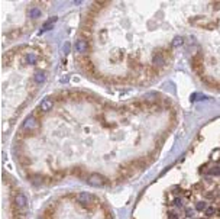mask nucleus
<instances>
[{"label": "nucleus", "instance_id": "nucleus-13", "mask_svg": "<svg viewBox=\"0 0 220 219\" xmlns=\"http://www.w3.org/2000/svg\"><path fill=\"white\" fill-rule=\"evenodd\" d=\"M182 44H184V38H182V36H175V38L172 39V44H171V45H172V48H180Z\"/></svg>", "mask_w": 220, "mask_h": 219}, {"label": "nucleus", "instance_id": "nucleus-2", "mask_svg": "<svg viewBox=\"0 0 220 219\" xmlns=\"http://www.w3.org/2000/svg\"><path fill=\"white\" fill-rule=\"evenodd\" d=\"M87 183L93 187H101L106 184V178H104V176H101L98 173H93L87 177Z\"/></svg>", "mask_w": 220, "mask_h": 219}, {"label": "nucleus", "instance_id": "nucleus-23", "mask_svg": "<svg viewBox=\"0 0 220 219\" xmlns=\"http://www.w3.org/2000/svg\"><path fill=\"white\" fill-rule=\"evenodd\" d=\"M20 219H23V218H20Z\"/></svg>", "mask_w": 220, "mask_h": 219}, {"label": "nucleus", "instance_id": "nucleus-15", "mask_svg": "<svg viewBox=\"0 0 220 219\" xmlns=\"http://www.w3.org/2000/svg\"><path fill=\"white\" fill-rule=\"evenodd\" d=\"M195 209H197V210H204V209H207V203H206V202H198V203L195 205Z\"/></svg>", "mask_w": 220, "mask_h": 219}, {"label": "nucleus", "instance_id": "nucleus-6", "mask_svg": "<svg viewBox=\"0 0 220 219\" xmlns=\"http://www.w3.org/2000/svg\"><path fill=\"white\" fill-rule=\"evenodd\" d=\"M54 107V99L52 97H45V99H42V102L39 103V111L42 112V113H46V112H49L51 109Z\"/></svg>", "mask_w": 220, "mask_h": 219}, {"label": "nucleus", "instance_id": "nucleus-18", "mask_svg": "<svg viewBox=\"0 0 220 219\" xmlns=\"http://www.w3.org/2000/svg\"><path fill=\"white\" fill-rule=\"evenodd\" d=\"M174 203H175V206H182V205H184V203H182V199H181V197H175Z\"/></svg>", "mask_w": 220, "mask_h": 219}, {"label": "nucleus", "instance_id": "nucleus-8", "mask_svg": "<svg viewBox=\"0 0 220 219\" xmlns=\"http://www.w3.org/2000/svg\"><path fill=\"white\" fill-rule=\"evenodd\" d=\"M38 60H39V55H38L35 51H29V52H26L25 57H23V61H25L26 64H36Z\"/></svg>", "mask_w": 220, "mask_h": 219}, {"label": "nucleus", "instance_id": "nucleus-24", "mask_svg": "<svg viewBox=\"0 0 220 219\" xmlns=\"http://www.w3.org/2000/svg\"><path fill=\"white\" fill-rule=\"evenodd\" d=\"M219 163H220V161H219Z\"/></svg>", "mask_w": 220, "mask_h": 219}, {"label": "nucleus", "instance_id": "nucleus-9", "mask_svg": "<svg viewBox=\"0 0 220 219\" xmlns=\"http://www.w3.org/2000/svg\"><path fill=\"white\" fill-rule=\"evenodd\" d=\"M77 200H78L81 205L88 206V205L91 203V200H93V196H91L90 193H80V194H78V197H77Z\"/></svg>", "mask_w": 220, "mask_h": 219}, {"label": "nucleus", "instance_id": "nucleus-5", "mask_svg": "<svg viewBox=\"0 0 220 219\" xmlns=\"http://www.w3.org/2000/svg\"><path fill=\"white\" fill-rule=\"evenodd\" d=\"M74 47H75V51H77V54H85L88 49H90V44L84 39V38H78V39H75V44H74Z\"/></svg>", "mask_w": 220, "mask_h": 219}, {"label": "nucleus", "instance_id": "nucleus-16", "mask_svg": "<svg viewBox=\"0 0 220 219\" xmlns=\"http://www.w3.org/2000/svg\"><path fill=\"white\" fill-rule=\"evenodd\" d=\"M211 176H217V174H220V167H213V168H210V171H208Z\"/></svg>", "mask_w": 220, "mask_h": 219}, {"label": "nucleus", "instance_id": "nucleus-11", "mask_svg": "<svg viewBox=\"0 0 220 219\" xmlns=\"http://www.w3.org/2000/svg\"><path fill=\"white\" fill-rule=\"evenodd\" d=\"M28 15H29V18H32V19H38V18L42 15V12H41V9H38V8H31L29 12H28Z\"/></svg>", "mask_w": 220, "mask_h": 219}, {"label": "nucleus", "instance_id": "nucleus-3", "mask_svg": "<svg viewBox=\"0 0 220 219\" xmlns=\"http://www.w3.org/2000/svg\"><path fill=\"white\" fill-rule=\"evenodd\" d=\"M13 205H16L22 212H26V207H28V199H26V196H25L22 192H18V193L15 194Z\"/></svg>", "mask_w": 220, "mask_h": 219}, {"label": "nucleus", "instance_id": "nucleus-1", "mask_svg": "<svg viewBox=\"0 0 220 219\" xmlns=\"http://www.w3.org/2000/svg\"><path fill=\"white\" fill-rule=\"evenodd\" d=\"M22 129L25 132H35L39 129V121L35 116H28L22 125Z\"/></svg>", "mask_w": 220, "mask_h": 219}, {"label": "nucleus", "instance_id": "nucleus-10", "mask_svg": "<svg viewBox=\"0 0 220 219\" xmlns=\"http://www.w3.org/2000/svg\"><path fill=\"white\" fill-rule=\"evenodd\" d=\"M45 78H46V74H45L44 70L35 71V74H33V81H35L36 84H42V83L45 81Z\"/></svg>", "mask_w": 220, "mask_h": 219}, {"label": "nucleus", "instance_id": "nucleus-12", "mask_svg": "<svg viewBox=\"0 0 220 219\" xmlns=\"http://www.w3.org/2000/svg\"><path fill=\"white\" fill-rule=\"evenodd\" d=\"M13 58H15V51H8V54L3 55V62L10 65L12 61H13Z\"/></svg>", "mask_w": 220, "mask_h": 219}, {"label": "nucleus", "instance_id": "nucleus-4", "mask_svg": "<svg viewBox=\"0 0 220 219\" xmlns=\"http://www.w3.org/2000/svg\"><path fill=\"white\" fill-rule=\"evenodd\" d=\"M152 67L154 68H161V67H164L165 65V62H167V58H165V55H164V52H155L154 55H152Z\"/></svg>", "mask_w": 220, "mask_h": 219}, {"label": "nucleus", "instance_id": "nucleus-20", "mask_svg": "<svg viewBox=\"0 0 220 219\" xmlns=\"http://www.w3.org/2000/svg\"><path fill=\"white\" fill-rule=\"evenodd\" d=\"M169 218H171V219H178V215H177V212L171 210V212H169Z\"/></svg>", "mask_w": 220, "mask_h": 219}, {"label": "nucleus", "instance_id": "nucleus-17", "mask_svg": "<svg viewBox=\"0 0 220 219\" xmlns=\"http://www.w3.org/2000/svg\"><path fill=\"white\" fill-rule=\"evenodd\" d=\"M62 49H64L65 54H68V52H70V42H65V44L62 45Z\"/></svg>", "mask_w": 220, "mask_h": 219}, {"label": "nucleus", "instance_id": "nucleus-21", "mask_svg": "<svg viewBox=\"0 0 220 219\" xmlns=\"http://www.w3.org/2000/svg\"><path fill=\"white\" fill-rule=\"evenodd\" d=\"M74 174H81V168H74Z\"/></svg>", "mask_w": 220, "mask_h": 219}, {"label": "nucleus", "instance_id": "nucleus-19", "mask_svg": "<svg viewBox=\"0 0 220 219\" xmlns=\"http://www.w3.org/2000/svg\"><path fill=\"white\" fill-rule=\"evenodd\" d=\"M213 213H214V207H207V209H206V215H207V216H211Z\"/></svg>", "mask_w": 220, "mask_h": 219}, {"label": "nucleus", "instance_id": "nucleus-14", "mask_svg": "<svg viewBox=\"0 0 220 219\" xmlns=\"http://www.w3.org/2000/svg\"><path fill=\"white\" fill-rule=\"evenodd\" d=\"M42 178H44V177H42V176H39V174H33V176H29V180H31L33 184H36V186L42 183Z\"/></svg>", "mask_w": 220, "mask_h": 219}, {"label": "nucleus", "instance_id": "nucleus-22", "mask_svg": "<svg viewBox=\"0 0 220 219\" xmlns=\"http://www.w3.org/2000/svg\"><path fill=\"white\" fill-rule=\"evenodd\" d=\"M39 219H45V218H39Z\"/></svg>", "mask_w": 220, "mask_h": 219}, {"label": "nucleus", "instance_id": "nucleus-7", "mask_svg": "<svg viewBox=\"0 0 220 219\" xmlns=\"http://www.w3.org/2000/svg\"><path fill=\"white\" fill-rule=\"evenodd\" d=\"M191 67H193V70H194L197 74H201V73H203V70H204V64H203L200 55H197V57H194V58L191 60Z\"/></svg>", "mask_w": 220, "mask_h": 219}]
</instances>
